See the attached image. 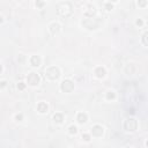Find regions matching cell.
<instances>
[{
    "label": "cell",
    "mask_w": 148,
    "mask_h": 148,
    "mask_svg": "<svg viewBox=\"0 0 148 148\" xmlns=\"http://www.w3.org/2000/svg\"><path fill=\"white\" fill-rule=\"evenodd\" d=\"M72 12H73V8L70 3H62L57 6V13L63 17L70 16L72 14Z\"/></svg>",
    "instance_id": "obj_1"
},
{
    "label": "cell",
    "mask_w": 148,
    "mask_h": 148,
    "mask_svg": "<svg viewBox=\"0 0 148 148\" xmlns=\"http://www.w3.org/2000/svg\"><path fill=\"white\" fill-rule=\"evenodd\" d=\"M45 75H46V78L50 79V80H57V79L59 78V75H60V72H59V70H58L57 67L52 66V67H50V68L46 70Z\"/></svg>",
    "instance_id": "obj_2"
},
{
    "label": "cell",
    "mask_w": 148,
    "mask_h": 148,
    "mask_svg": "<svg viewBox=\"0 0 148 148\" xmlns=\"http://www.w3.org/2000/svg\"><path fill=\"white\" fill-rule=\"evenodd\" d=\"M137 127H138V123H137L135 119H133V118H129V119H126L125 123H124V129L129 132L135 131Z\"/></svg>",
    "instance_id": "obj_3"
},
{
    "label": "cell",
    "mask_w": 148,
    "mask_h": 148,
    "mask_svg": "<svg viewBox=\"0 0 148 148\" xmlns=\"http://www.w3.org/2000/svg\"><path fill=\"white\" fill-rule=\"evenodd\" d=\"M60 88L64 93H71L74 89V83L71 80H64L60 84Z\"/></svg>",
    "instance_id": "obj_4"
},
{
    "label": "cell",
    "mask_w": 148,
    "mask_h": 148,
    "mask_svg": "<svg viewBox=\"0 0 148 148\" xmlns=\"http://www.w3.org/2000/svg\"><path fill=\"white\" fill-rule=\"evenodd\" d=\"M40 81H41V78L36 73H30L27 76V82L30 86H37L40 83Z\"/></svg>",
    "instance_id": "obj_5"
},
{
    "label": "cell",
    "mask_w": 148,
    "mask_h": 148,
    "mask_svg": "<svg viewBox=\"0 0 148 148\" xmlns=\"http://www.w3.org/2000/svg\"><path fill=\"white\" fill-rule=\"evenodd\" d=\"M83 25L92 30V29H96L98 27V21H94L92 19H87V20L83 21Z\"/></svg>",
    "instance_id": "obj_6"
},
{
    "label": "cell",
    "mask_w": 148,
    "mask_h": 148,
    "mask_svg": "<svg viewBox=\"0 0 148 148\" xmlns=\"http://www.w3.org/2000/svg\"><path fill=\"white\" fill-rule=\"evenodd\" d=\"M103 127L102 126H100V125H95V126H93V129H92V133H93V135H95V137H102V134H103Z\"/></svg>",
    "instance_id": "obj_7"
},
{
    "label": "cell",
    "mask_w": 148,
    "mask_h": 148,
    "mask_svg": "<svg viewBox=\"0 0 148 148\" xmlns=\"http://www.w3.org/2000/svg\"><path fill=\"white\" fill-rule=\"evenodd\" d=\"M59 31H60V25H59L58 23H52V24L50 25V33H51L52 35H56V34H58Z\"/></svg>",
    "instance_id": "obj_8"
},
{
    "label": "cell",
    "mask_w": 148,
    "mask_h": 148,
    "mask_svg": "<svg viewBox=\"0 0 148 148\" xmlns=\"http://www.w3.org/2000/svg\"><path fill=\"white\" fill-rule=\"evenodd\" d=\"M95 13H96V8H95L94 6H92V5L88 6V9L84 12L86 16H89V17H93V16L95 15Z\"/></svg>",
    "instance_id": "obj_9"
},
{
    "label": "cell",
    "mask_w": 148,
    "mask_h": 148,
    "mask_svg": "<svg viewBox=\"0 0 148 148\" xmlns=\"http://www.w3.org/2000/svg\"><path fill=\"white\" fill-rule=\"evenodd\" d=\"M30 64L34 66V67H38L41 65V58L38 56H33L31 59H30Z\"/></svg>",
    "instance_id": "obj_10"
},
{
    "label": "cell",
    "mask_w": 148,
    "mask_h": 148,
    "mask_svg": "<svg viewBox=\"0 0 148 148\" xmlns=\"http://www.w3.org/2000/svg\"><path fill=\"white\" fill-rule=\"evenodd\" d=\"M37 110H38L41 113H45V112L48 111V104H46V103H44V102L38 103V105H37Z\"/></svg>",
    "instance_id": "obj_11"
},
{
    "label": "cell",
    "mask_w": 148,
    "mask_h": 148,
    "mask_svg": "<svg viewBox=\"0 0 148 148\" xmlns=\"http://www.w3.org/2000/svg\"><path fill=\"white\" fill-rule=\"evenodd\" d=\"M87 115L84 113V112H80L79 115H78V122L80 123V124H83V123H86L87 122Z\"/></svg>",
    "instance_id": "obj_12"
},
{
    "label": "cell",
    "mask_w": 148,
    "mask_h": 148,
    "mask_svg": "<svg viewBox=\"0 0 148 148\" xmlns=\"http://www.w3.org/2000/svg\"><path fill=\"white\" fill-rule=\"evenodd\" d=\"M95 74H96L97 78H104V75H105V70H104V67H97V68L95 70Z\"/></svg>",
    "instance_id": "obj_13"
},
{
    "label": "cell",
    "mask_w": 148,
    "mask_h": 148,
    "mask_svg": "<svg viewBox=\"0 0 148 148\" xmlns=\"http://www.w3.org/2000/svg\"><path fill=\"white\" fill-rule=\"evenodd\" d=\"M53 121H54L56 123H62V122L64 121V116H63L62 113H56V115L53 116Z\"/></svg>",
    "instance_id": "obj_14"
},
{
    "label": "cell",
    "mask_w": 148,
    "mask_h": 148,
    "mask_svg": "<svg viewBox=\"0 0 148 148\" xmlns=\"http://www.w3.org/2000/svg\"><path fill=\"white\" fill-rule=\"evenodd\" d=\"M147 36H148V34H147V33H145V34H143V36H142V42H143V45H145V46H147V45H148Z\"/></svg>",
    "instance_id": "obj_15"
},
{
    "label": "cell",
    "mask_w": 148,
    "mask_h": 148,
    "mask_svg": "<svg viewBox=\"0 0 148 148\" xmlns=\"http://www.w3.org/2000/svg\"><path fill=\"white\" fill-rule=\"evenodd\" d=\"M115 96H116V95H115L113 92H108V94H106V98H108V100H113Z\"/></svg>",
    "instance_id": "obj_16"
},
{
    "label": "cell",
    "mask_w": 148,
    "mask_h": 148,
    "mask_svg": "<svg viewBox=\"0 0 148 148\" xmlns=\"http://www.w3.org/2000/svg\"><path fill=\"white\" fill-rule=\"evenodd\" d=\"M138 5H139L140 7H146V5H147V0H139V1H138Z\"/></svg>",
    "instance_id": "obj_17"
},
{
    "label": "cell",
    "mask_w": 148,
    "mask_h": 148,
    "mask_svg": "<svg viewBox=\"0 0 148 148\" xmlns=\"http://www.w3.org/2000/svg\"><path fill=\"white\" fill-rule=\"evenodd\" d=\"M76 132H78L76 126H71V127H70V133H71V134H76Z\"/></svg>",
    "instance_id": "obj_18"
},
{
    "label": "cell",
    "mask_w": 148,
    "mask_h": 148,
    "mask_svg": "<svg viewBox=\"0 0 148 148\" xmlns=\"http://www.w3.org/2000/svg\"><path fill=\"white\" fill-rule=\"evenodd\" d=\"M36 6L38 8H42L44 6V1H43V0H37V1H36Z\"/></svg>",
    "instance_id": "obj_19"
},
{
    "label": "cell",
    "mask_w": 148,
    "mask_h": 148,
    "mask_svg": "<svg viewBox=\"0 0 148 148\" xmlns=\"http://www.w3.org/2000/svg\"><path fill=\"white\" fill-rule=\"evenodd\" d=\"M105 9H106V11H111V9H113V6H112V4H111V3H108V4H105Z\"/></svg>",
    "instance_id": "obj_20"
},
{
    "label": "cell",
    "mask_w": 148,
    "mask_h": 148,
    "mask_svg": "<svg viewBox=\"0 0 148 148\" xmlns=\"http://www.w3.org/2000/svg\"><path fill=\"white\" fill-rule=\"evenodd\" d=\"M82 139H83L84 141H89V140H90V135L84 133V134H82Z\"/></svg>",
    "instance_id": "obj_21"
},
{
    "label": "cell",
    "mask_w": 148,
    "mask_h": 148,
    "mask_svg": "<svg viewBox=\"0 0 148 148\" xmlns=\"http://www.w3.org/2000/svg\"><path fill=\"white\" fill-rule=\"evenodd\" d=\"M17 88H19L20 90H23L24 88H25V83H23V82H20V83L17 84Z\"/></svg>",
    "instance_id": "obj_22"
},
{
    "label": "cell",
    "mask_w": 148,
    "mask_h": 148,
    "mask_svg": "<svg viewBox=\"0 0 148 148\" xmlns=\"http://www.w3.org/2000/svg\"><path fill=\"white\" fill-rule=\"evenodd\" d=\"M135 23H137V25H139V27H141V25L143 24V22H142V20H141V19L137 20V22H135Z\"/></svg>",
    "instance_id": "obj_23"
},
{
    "label": "cell",
    "mask_w": 148,
    "mask_h": 148,
    "mask_svg": "<svg viewBox=\"0 0 148 148\" xmlns=\"http://www.w3.org/2000/svg\"><path fill=\"white\" fill-rule=\"evenodd\" d=\"M22 118H23V116L22 115H16V119L20 122V121H22Z\"/></svg>",
    "instance_id": "obj_24"
},
{
    "label": "cell",
    "mask_w": 148,
    "mask_h": 148,
    "mask_svg": "<svg viewBox=\"0 0 148 148\" xmlns=\"http://www.w3.org/2000/svg\"><path fill=\"white\" fill-rule=\"evenodd\" d=\"M0 86H1V87H5V86H6V82H5V81H3L1 83H0Z\"/></svg>",
    "instance_id": "obj_25"
},
{
    "label": "cell",
    "mask_w": 148,
    "mask_h": 148,
    "mask_svg": "<svg viewBox=\"0 0 148 148\" xmlns=\"http://www.w3.org/2000/svg\"><path fill=\"white\" fill-rule=\"evenodd\" d=\"M3 21H4L3 20V16H0V23H3Z\"/></svg>",
    "instance_id": "obj_26"
},
{
    "label": "cell",
    "mask_w": 148,
    "mask_h": 148,
    "mask_svg": "<svg viewBox=\"0 0 148 148\" xmlns=\"http://www.w3.org/2000/svg\"><path fill=\"white\" fill-rule=\"evenodd\" d=\"M111 1H112V3H116V1H118V0H110V3H111Z\"/></svg>",
    "instance_id": "obj_27"
},
{
    "label": "cell",
    "mask_w": 148,
    "mask_h": 148,
    "mask_svg": "<svg viewBox=\"0 0 148 148\" xmlns=\"http://www.w3.org/2000/svg\"><path fill=\"white\" fill-rule=\"evenodd\" d=\"M1 71H3V67H1V65H0V73H1Z\"/></svg>",
    "instance_id": "obj_28"
},
{
    "label": "cell",
    "mask_w": 148,
    "mask_h": 148,
    "mask_svg": "<svg viewBox=\"0 0 148 148\" xmlns=\"http://www.w3.org/2000/svg\"><path fill=\"white\" fill-rule=\"evenodd\" d=\"M17 1H21V0H17Z\"/></svg>",
    "instance_id": "obj_29"
}]
</instances>
